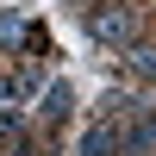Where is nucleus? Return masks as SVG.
Wrapping results in <instances>:
<instances>
[{"instance_id":"obj_4","label":"nucleus","mask_w":156,"mask_h":156,"mask_svg":"<svg viewBox=\"0 0 156 156\" xmlns=\"http://www.w3.org/2000/svg\"><path fill=\"white\" fill-rule=\"evenodd\" d=\"M6 131H12V119H6V112H0V137H6Z\"/></svg>"},{"instance_id":"obj_2","label":"nucleus","mask_w":156,"mask_h":156,"mask_svg":"<svg viewBox=\"0 0 156 156\" xmlns=\"http://www.w3.org/2000/svg\"><path fill=\"white\" fill-rule=\"evenodd\" d=\"M119 150V137L106 131V125H100V131H87V144H81V156H112Z\"/></svg>"},{"instance_id":"obj_3","label":"nucleus","mask_w":156,"mask_h":156,"mask_svg":"<svg viewBox=\"0 0 156 156\" xmlns=\"http://www.w3.org/2000/svg\"><path fill=\"white\" fill-rule=\"evenodd\" d=\"M44 112L62 119V112H69V87H50V94H44Z\"/></svg>"},{"instance_id":"obj_1","label":"nucleus","mask_w":156,"mask_h":156,"mask_svg":"<svg viewBox=\"0 0 156 156\" xmlns=\"http://www.w3.org/2000/svg\"><path fill=\"white\" fill-rule=\"evenodd\" d=\"M131 31H137L131 12H119V6H112V12H94V37H100V44H131Z\"/></svg>"}]
</instances>
